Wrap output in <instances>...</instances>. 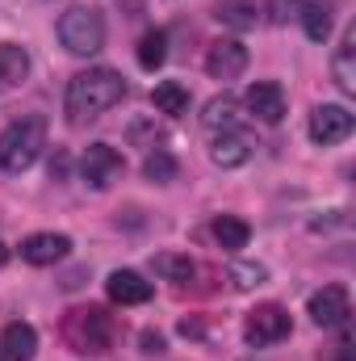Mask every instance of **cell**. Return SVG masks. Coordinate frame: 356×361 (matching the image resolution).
<instances>
[{
	"label": "cell",
	"instance_id": "6da1fadb",
	"mask_svg": "<svg viewBox=\"0 0 356 361\" xmlns=\"http://www.w3.org/2000/svg\"><path fill=\"white\" fill-rule=\"evenodd\" d=\"M122 97H126V80L113 68H89V72L72 76L68 97H63V114L72 126H84L92 118L109 114L113 105H122Z\"/></svg>",
	"mask_w": 356,
	"mask_h": 361
},
{
	"label": "cell",
	"instance_id": "7a4b0ae2",
	"mask_svg": "<svg viewBox=\"0 0 356 361\" xmlns=\"http://www.w3.org/2000/svg\"><path fill=\"white\" fill-rule=\"evenodd\" d=\"M63 341L76 349V353H89V357H101L113 349L117 341V324L105 307H76L63 315Z\"/></svg>",
	"mask_w": 356,
	"mask_h": 361
},
{
	"label": "cell",
	"instance_id": "3957f363",
	"mask_svg": "<svg viewBox=\"0 0 356 361\" xmlns=\"http://www.w3.org/2000/svg\"><path fill=\"white\" fill-rule=\"evenodd\" d=\"M46 147V122L38 114L17 118L0 130V169L4 173H25Z\"/></svg>",
	"mask_w": 356,
	"mask_h": 361
},
{
	"label": "cell",
	"instance_id": "277c9868",
	"mask_svg": "<svg viewBox=\"0 0 356 361\" xmlns=\"http://www.w3.org/2000/svg\"><path fill=\"white\" fill-rule=\"evenodd\" d=\"M59 42H63V51H72V55H96L101 47H105V17L89 8V4H76V8H68L63 17H59Z\"/></svg>",
	"mask_w": 356,
	"mask_h": 361
},
{
	"label": "cell",
	"instance_id": "5b68a950",
	"mask_svg": "<svg viewBox=\"0 0 356 361\" xmlns=\"http://www.w3.org/2000/svg\"><path fill=\"white\" fill-rule=\"evenodd\" d=\"M356 118L344 109V105H319L314 114H310V139L319 143V147H336V143H344L348 135H352Z\"/></svg>",
	"mask_w": 356,
	"mask_h": 361
},
{
	"label": "cell",
	"instance_id": "8992f818",
	"mask_svg": "<svg viewBox=\"0 0 356 361\" xmlns=\"http://www.w3.org/2000/svg\"><path fill=\"white\" fill-rule=\"evenodd\" d=\"M205 72H210L214 80H235V76H243V72H248V47H243L239 38H218V42H210V51H205Z\"/></svg>",
	"mask_w": 356,
	"mask_h": 361
},
{
	"label": "cell",
	"instance_id": "52a82bcc",
	"mask_svg": "<svg viewBox=\"0 0 356 361\" xmlns=\"http://www.w3.org/2000/svg\"><path fill=\"white\" fill-rule=\"evenodd\" d=\"M306 311H310V319L319 328H344L348 315H352V298H348L344 286H323L319 294H310V307Z\"/></svg>",
	"mask_w": 356,
	"mask_h": 361
},
{
	"label": "cell",
	"instance_id": "ba28073f",
	"mask_svg": "<svg viewBox=\"0 0 356 361\" xmlns=\"http://www.w3.org/2000/svg\"><path fill=\"white\" fill-rule=\"evenodd\" d=\"M248 341L252 345H276V341H285L289 336V311L285 307H276V302H260L252 315H248Z\"/></svg>",
	"mask_w": 356,
	"mask_h": 361
},
{
	"label": "cell",
	"instance_id": "9c48e42d",
	"mask_svg": "<svg viewBox=\"0 0 356 361\" xmlns=\"http://www.w3.org/2000/svg\"><path fill=\"white\" fill-rule=\"evenodd\" d=\"M80 173H84V180L92 189H105L109 180L122 173V152L109 147V143H92L89 152L80 156Z\"/></svg>",
	"mask_w": 356,
	"mask_h": 361
},
{
	"label": "cell",
	"instance_id": "30bf717a",
	"mask_svg": "<svg viewBox=\"0 0 356 361\" xmlns=\"http://www.w3.org/2000/svg\"><path fill=\"white\" fill-rule=\"evenodd\" d=\"M68 252H72V240L59 231H34L21 240V261L30 265H59Z\"/></svg>",
	"mask_w": 356,
	"mask_h": 361
},
{
	"label": "cell",
	"instance_id": "8fae6325",
	"mask_svg": "<svg viewBox=\"0 0 356 361\" xmlns=\"http://www.w3.org/2000/svg\"><path fill=\"white\" fill-rule=\"evenodd\" d=\"M105 290H109V298H113L117 307H143V302L151 298V281H147L143 273H134V269L109 273Z\"/></svg>",
	"mask_w": 356,
	"mask_h": 361
},
{
	"label": "cell",
	"instance_id": "7c38bea8",
	"mask_svg": "<svg viewBox=\"0 0 356 361\" xmlns=\"http://www.w3.org/2000/svg\"><path fill=\"white\" fill-rule=\"evenodd\" d=\"M243 105L260 118V122H281L285 118V89L272 80H256L252 89L243 92Z\"/></svg>",
	"mask_w": 356,
	"mask_h": 361
},
{
	"label": "cell",
	"instance_id": "4fadbf2b",
	"mask_svg": "<svg viewBox=\"0 0 356 361\" xmlns=\"http://www.w3.org/2000/svg\"><path fill=\"white\" fill-rule=\"evenodd\" d=\"M210 160H214L218 169H239V164L252 160V139H248L243 130H222V135H214Z\"/></svg>",
	"mask_w": 356,
	"mask_h": 361
},
{
	"label": "cell",
	"instance_id": "5bb4252c",
	"mask_svg": "<svg viewBox=\"0 0 356 361\" xmlns=\"http://www.w3.org/2000/svg\"><path fill=\"white\" fill-rule=\"evenodd\" d=\"M0 349H4L8 361H34V353H38V332L17 319V324H8L0 332Z\"/></svg>",
	"mask_w": 356,
	"mask_h": 361
},
{
	"label": "cell",
	"instance_id": "9a60e30c",
	"mask_svg": "<svg viewBox=\"0 0 356 361\" xmlns=\"http://www.w3.org/2000/svg\"><path fill=\"white\" fill-rule=\"evenodd\" d=\"M201 126H205V130H214V135H222V130H239V101H235L231 92H222V97L205 101Z\"/></svg>",
	"mask_w": 356,
	"mask_h": 361
},
{
	"label": "cell",
	"instance_id": "2e32d148",
	"mask_svg": "<svg viewBox=\"0 0 356 361\" xmlns=\"http://www.w3.org/2000/svg\"><path fill=\"white\" fill-rule=\"evenodd\" d=\"M331 80H336V89L356 92V30L344 34V42H340V51H336V59H331Z\"/></svg>",
	"mask_w": 356,
	"mask_h": 361
},
{
	"label": "cell",
	"instance_id": "e0dca14e",
	"mask_svg": "<svg viewBox=\"0 0 356 361\" xmlns=\"http://www.w3.org/2000/svg\"><path fill=\"white\" fill-rule=\"evenodd\" d=\"M30 76V55L17 42H0V92L17 89Z\"/></svg>",
	"mask_w": 356,
	"mask_h": 361
},
{
	"label": "cell",
	"instance_id": "ac0fdd59",
	"mask_svg": "<svg viewBox=\"0 0 356 361\" xmlns=\"http://www.w3.org/2000/svg\"><path fill=\"white\" fill-rule=\"evenodd\" d=\"M214 240H218V248L239 252V248H248L252 227H248L243 219H235V214H218V219H214Z\"/></svg>",
	"mask_w": 356,
	"mask_h": 361
},
{
	"label": "cell",
	"instance_id": "d6986e66",
	"mask_svg": "<svg viewBox=\"0 0 356 361\" xmlns=\"http://www.w3.org/2000/svg\"><path fill=\"white\" fill-rule=\"evenodd\" d=\"M151 105H155L160 114L177 118V114H184V109H189V89H184V85H177V80H164V85H155V92H151Z\"/></svg>",
	"mask_w": 356,
	"mask_h": 361
},
{
	"label": "cell",
	"instance_id": "ffe728a7",
	"mask_svg": "<svg viewBox=\"0 0 356 361\" xmlns=\"http://www.w3.org/2000/svg\"><path fill=\"white\" fill-rule=\"evenodd\" d=\"M302 30H306L310 42H323V38L331 34V4H327V0L306 4V8H302Z\"/></svg>",
	"mask_w": 356,
	"mask_h": 361
},
{
	"label": "cell",
	"instance_id": "44dd1931",
	"mask_svg": "<svg viewBox=\"0 0 356 361\" xmlns=\"http://www.w3.org/2000/svg\"><path fill=\"white\" fill-rule=\"evenodd\" d=\"M164 59H168V34H164V30H151V34H143V42H139V68L155 72Z\"/></svg>",
	"mask_w": 356,
	"mask_h": 361
},
{
	"label": "cell",
	"instance_id": "7402d4cb",
	"mask_svg": "<svg viewBox=\"0 0 356 361\" xmlns=\"http://www.w3.org/2000/svg\"><path fill=\"white\" fill-rule=\"evenodd\" d=\"M143 177L155 180V185H168V180L177 177V156H172V152H164V147L147 152V160H143Z\"/></svg>",
	"mask_w": 356,
	"mask_h": 361
},
{
	"label": "cell",
	"instance_id": "603a6c76",
	"mask_svg": "<svg viewBox=\"0 0 356 361\" xmlns=\"http://www.w3.org/2000/svg\"><path fill=\"white\" fill-rule=\"evenodd\" d=\"M218 21H227L235 30H252L256 25V4L252 0H218Z\"/></svg>",
	"mask_w": 356,
	"mask_h": 361
},
{
	"label": "cell",
	"instance_id": "cb8c5ba5",
	"mask_svg": "<svg viewBox=\"0 0 356 361\" xmlns=\"http://www.w3.org/2000/svg\"><path fill=\"white\" fill-rule=\"evenodd\" d=\"M151 269L160 277H168V281H189L197 265L189 257H180V252H160V257H151Z\"/></svg>",
	"mask_w": 356,
	"mask_h": 361
},
{
	"label": "cell",
	"instance_id": "d4e9b609",
	"mask_svg": "<svg viewBox=\"0 0 356 361\" xmlns=\"http://www.w3.org/2000/svg\"><path fill=\"white\" fill-rule=\"evenodd\" d=\"M231 281H235L239 290H256V286L268 281V269L260 261H235V265H231Z\"/></svg>",
	"mask_w": 356,
	"mask_h": 361
},
{
	"label": "cell",
	"instance_id": "484cf974",
	"mask_svg": "<svg viewBox=\"0 0 356 361\" xmlns=\"http://www.w3.org/2000/svg\"><path fill=\"white\" fill-rule=\"evenodd\" d=\"M306 4H314V0H268V17H272L276 25H285L289 17H302Z\"/></svg>",
	"mask_w": 356,
	"mask_h": 361
},
{
	"label": "cell",
	"instance_id": "4316f807",
	"mask_svg": "<svg viewBox=\"0 0 356 361\" xmlns=\"http://www.w3.org/2000/svg\"><path fill=\"white\" fill-rule=\"evenodd\" d=\"M143 353H164V336L160 332H143Z\"/></svg>",
	"mask_w": 356,
	"mask_h": 361
},
{
	"label": "cell",
	"instance_id": "83f0119b",
	"mask_svg": "<svg viewBox=\"0 0 356 361\" xmlns=\"http://www.w3.org/2000/svg\"><path fill=\"white\" fill-rule=\"evenodd\" d=\"M4 261H8V248H4V244H0V265H4Z\"/></svg>",
	"mask_w": 356,
	"mask_h": 361
},
{
	"label": "cell",
	"instance_id": "f1b7e54d",
	"mask_svg": "<svg viewBox=\"0 0 356 361\" xmlns=\"http://www.w3.org/2000/svg\"><path fill=\"white\" fill-rule=\"evenodd\" d=\"M0 361H8V357H4V349H0Z\"/></svg>",
	"mask_w": 356,
	"mask_h": 361
}]
</instances>
